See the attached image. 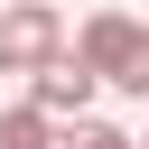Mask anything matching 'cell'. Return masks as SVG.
<instances>
[{
    "instance_id": "7a4b0ae2",
    "label": "cell",
    "mask_w": 149,
    "mask_h": 149,
    "mask_svg": "<svg viewBox=\"0 0 149 149\" xmlns=\"http://www.w3.org/2000/svg\"><path fill=\"white\" fill-rule=\"evenodd\" d=\"M140 47H149V19H130V9H93V19L74 28V56H84V65L102 74V84H121Z\"/></svg>"
},
{
    "instance_id": "52a82bcc",
    "label": "cell",
    "mask_w": 149,
    "mask_h": 149,
    "mask_svg": "<svg viewBox=\"0 0 149 149\" xmlns=\"http://www.w3.org/2000/svg\"><path fill=\"white\" fill-rule=\"evenodd\" d=\"M140 149H149V140H140Z\"/></svg>"
},
{
    "instance_id": "277c9868",
    "label": "cell",
    "mask_w": 149,
    "mask_h": 149,
    "mask_svg": "<svg viewBox=\"0 0 149 149\" xmlns=\"http://www.w3.org/2000/svg\"><path fill=\"white\" fill-rule=\"evenodd\" d=\"M56 130H65V121H56L47 102H28V93L0 102V149H56Z\"/></svg>"
},
{
    "instance_id": "3957f363",
    "label": "cell",
    "mask_w": 149,
    "mask_h": 149,
    "mask_svg": "<svg viewBox=\"0 0 149 149\" xmlns=\"http://www.w3.org/2000/svg\"><path fill=\"white\" fill-rule=\"evenodd\" d=\"M93 93H102V74L74 56V37H65V47H56V56L28 74V102H47L56 121H84V112H93Z\"/></svg>"
},
{
    "instance_id": "6da1fadb",
    "label": "cell",
    "mask_w": 149,
    "mask_h": 149,
    "mask_svg": "<svg viewBox=\"0 0 149 149\" xmlns=\"http://www.w3.org/2000/svg\"><path fill=\"white\" fill-rule=\"evenodd\" d=\"M56 47H65L56 0H0V74H37Z\"/></svg>"
},
{
    "instance_id": "5b68a950",
    "label": "cell",
    "mask_w": 149,
    "mask_h": 149,
    "mask_svg": "<svg viewBox=\"0 0 149 149\" xmlns=\"http://www.w3.org/2000/svg\"><path fill=\"white\" fill-rule=\"evenodd\" d=\"M56 149H140V140H130L121 121H93V112H84V121H65V130H56Z\"/></svg>"
},
{
    "instance_id": "8992f818",
    "label": "cell",
    "mask_w": 149,
    "mask_h": 149,
    "mask_svg": "<svg viewBox=\"0 0 149 149\" xmlns=\"http://www.w3.org/2000/svg\"><path fill=\"white\" fill-rule=\"evenodd\" d=\"M112 93H130V102H149V47H140V56H130V74H121V84H112Z\"/></svg>"
}]
</instances>
